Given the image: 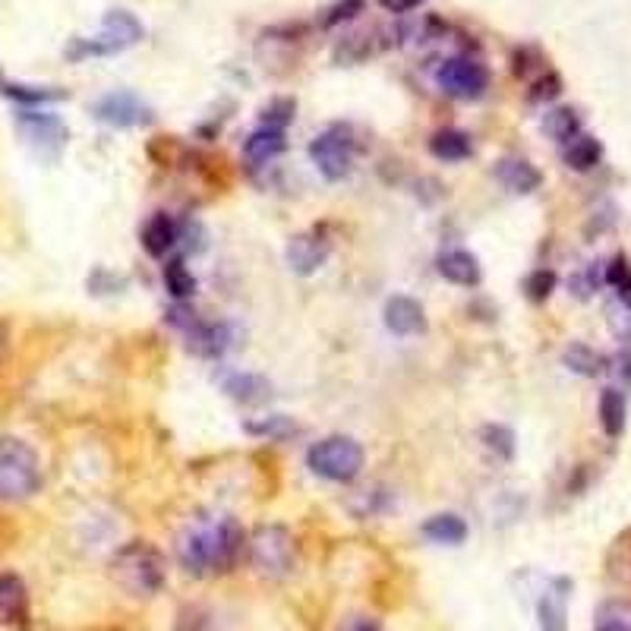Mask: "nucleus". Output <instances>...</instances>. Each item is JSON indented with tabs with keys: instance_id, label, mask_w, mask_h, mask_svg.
Segmentation results:
<instances>
[{
	"instance_id": "1",
	"label": "nucleus",
	"mask_w": 631,
	"mask_h": 631,
	"mask_svg": "<svg viewBox=\"0 0 631 631\" xmlns=\"http://www.w3.org/2000/svg\"><path fill=\"white\" fill-rule=\"evenodd\" d=\"M246 552V533L234 518H218L212 525L190 528L177 540V562L193 578L227 574L237 569Z\"/></svg>"
},
{
	"instance_id": "2",
	"label": "nucleus",
	"mask_w": 631,
	"mask_h": 631,
	"mask_svg": "<svg viewBox=\"0 0 631 631\" xmlns=\"http://www.w3.org/2000/svg\"><path fill=\"white\" fill-rule=\"evenodd\" d=\"M111 578L130 597H155L164 588L167 566L164 556L145 540H130L111 559Z\"/></svg>"
},
{
	"instance_id": "3",
	"label": "nucleus",
	"mask_w": 631,
	"mask_h": 631,
	"mask_svg": "<svg viewBox=\"0 0 631 631\" xmlns=\"http://www.w3.org/2000/svg\"><path fill=\"white\" fill-rule=\"evenodd\" d=\"M41 489L35 448L17 436H0V502H22Z\"/></svg>"
},
{
	"instance_id": "4",
	"label": "nucleus",
	"mask_w": 631,
	"mask_h": 631,
	"mask_svg": "<svg viewBox=\"0 0 631 631\" xmlns=\"http://www.w3.org/2000/svg\"><path fill=\"white\" fill-rule=\"evenodd\" d=\"M145 35L143 22L136 20L130 10H108L102 22V32L92 39H73L67 48L70 61H85V58H111L126 48L140 44Z\"/></svg>"
},
{
	"instance_id": "5",
	"label": "nucleus",
	"mask_w": 631,
	"mask_h": 631,
	"mask_svg": "<svg viewBox=\"0 0 631 631\" xmlns=\"http://www.w3.org/2000/svg\"><path fill=\"white\" fill-rule=\"evenodd\" d=\"M306 465L332 484H350L364 470V446L350 436H326L316 446H309Z\"/></svg>"
},
{
	"instance_id": "6",
	"label": "nucleus",
	"mask_w": 631,
	"mask_h": 631,
	"mask_svg": "<svg viewBox=\"0 0 631 631\" xmlns=\"http://www.w3.org/2000/svg\"><path fill=\"white\" fill-rule=\"evenodd\" d=\"M250 562L268 578H285L294 569L297 559V543L294 533L285 525H259L246 540Z\"/></svg>"
},
{
	"instance_id": "7",
	"label": "nucleus",
	"mask_w": 631,
	"mask_h": 631,
	"mask_svg": "<svg viewBox=\"0 0 631 631\" xmlns=\"http://www.w3.org/2000/svg\"><path fill=\"white\" fill-rule=\"evenodd\" d=\"M436 82L439 89L451 95V99H461V102H477L484 99L489 89V70L477 58L468 54H455L446 58L436 70Z\"/></svg>"
},
{
	"instance_id": "8",
	"label": "nucleus",
	"mask_w": 631,
	"mask_h": 631,
	"mask_svg": "<svg viewBox=\"0 0 631 631\" xmlns=\"http://www.w3.org/2000/svg\"><path fill=\"white\" fill-rule=\"evenodd\" d=\"M309 159L316 162L319 174L326 181H345L350 174V164H354V140H350V130L335 123L323 130L313 143H309Z\"/></svg>"
},
{
	"instance_id": "9",
	"label": "nucleus",
	"mask_w": 631,
	"mask_h": 631,
	"mask_svg": "<svg viewBox=\"0 0 631 631\" xmlns=\"http://www.w3.org/2000/svg\"><path fill=\"white\" fill-rule=\"evenodd\" d=\"M17 126H20L22 140L32 145L39 155H44V159H58L67 140H70L67 123L58 114L35 111V108H22L20 114H17Z\"/></svg>"
},
{
	"instance_id": "10",
	"label": "nucleus",
	"mask_w": 631,
	"mask_h": 631,
	"mask_svg": "<svg viewBox=\"0 0 631 631\" xmlns=\"http://www.w3.org/2000/svg\"><path fill=\"white\" fill-rule=\"evenodd\" d=\"M92 114L108 126H149L155 121V111L136 95V92H108L104 99L95 102Z\"/></svg>"
},
{
	"instance_id": "11",
	"label": "nucleus",
	"mask_w": 631,
	"mask_h": 631,
	"mask_svg": "<svg viewBox=\"0 0 631 631\" xmlns=\"http://www.w3.org/2000/svg\"><path fill=\"white\" fill-rule=\"evenodd\" d=\"M328 250H332V244L326 241V234H319V231L297 234V237L287 244V265H291V272H297V275H313V272L328 259Z\"/></svg>"
},
{
	"instance_id": "12",
	"label": "nucleus",
	"mask_w": 631,
	"mask_h": 631,
	"mask_svg": "<svg viewBox=\"0 0 631 631\" xmlns=\"http://www.w3.org/2000/svg\"><path fill=\"white\" fill-rule=\"evenodd\" d=\"M569 578H556L537 603V622L540 631H569Z\"/></svg>"
},
{
	"instance_id": "13",
	"label": "nucleus",
	"mask_w": 631,
	"mask_h": 631,
	"mask_svg": "<svg viewBox=\"0 0 631 631\" xmlns=\"http://www.w3.org/2000/svg\"><path fill=\"white\" fill-rule=\"evenodd\" d=\"M383 319H386L388 332H391V335H401V338L420 335V332L427 328L424 306L417 304V301H410V297H391L386 304Z\"/></svg>"
},
{
	"instance_id": "14",
	"label": "nucleus",
	"mask_w": 631,
	"mask_h": 631,
	"mask_svg": "<svg viewBox=\"0 0 631 631\" xmlns=\"http://www.w3.org/2000/svg\"><path fill=\"white\" fill-rule=\"evenodd\" d=\"M29 615V591L26 581L13 571H0V625H17Z\"/></svg>"
},
{
	"instance_id": "15",
	"label": "nucleus",
	"mask_w": 631,
	"mask_h": 631,
	"mask_svg": "<svg viewBox=\"0 0 631 631\" xmlns=\"http://www.w3.org/2000/svg\"><path fill=\"white\" fill-rule=\"evenodd\" d=\"M436 265H439V275L458 287H477L480 285V278H484L477 256L468 253V250H448V253L439 256V263Z\"/></svg>"
},
{
	"instance_id": "16",
	"label": "nucleus",
	"mask_w": 631,
	"mask_h": 631,
	"mask_svg": "<svg viewBox=\"0 0 631 631\" xmlns=\"http://www.w3.org/2000/svg\"><path fill=\"white\" fill-rule=\"evenodd\" d=\"M496 181L506 186V190H511V193L525 196V193L540 190L543 174L528 159H502V162L496 164Z\"/></svg>"
},
{
	"instance_id": "17",
	"label": "nucleus",
	"mask_w": 631,
	"mask_h": 631,
	"mask_svg": "<svg viewBox=\"0 0 631 631\" xmlns=\"http://www.w3.org/2000/svg\"><path fill=\"white\" fill-rule=\"evenodd\" d=\"M287 149L285 130H272V126H259L256 133H250L244 143V159L253 167H263L272 159H278Z\"/></svg>"
},
{
	"instance_id": "18",
	"label": "nucleus",
	"mask_w": 631,
	"mask_h": 631,
	"mask_svg": "<svg viewBox=\"0 0 631 631\" xmlns=\"http://www.w3.org/2000/svg\"><path fill=\"white\" fill-rule=\"evenodd\" d=\"M625 424H629V398L622 388H603L600 391V427L610 439H619L625 432Z\"/></svg>"
},
{
	"instance_id": "19",
	"label": "nucleus",
	"mask_w": 631,
	"mask_h": 631,
	"mask_svg": "<svg viewBox=\"0 0 631 631\" xmlns=\"http://www.w3.org/2000/svg\"><path fill=\"white\" fill-rule=\"evenodd\" d=\"M143 246L145 253L155 256V259L167 256V250L177 246V224H174V218H167L164 212L152 215L143 227Z\"/></svg>"
},
{
	"instance_id": "20",
	"label": "nucleus",
	"mask_w": 631,
	"mask_h": 631,
	"mask_svg": "<svg viewBox=\"0 0 631 631\" xmlns=\"http://www.w3.org/2000/svg\"><path fill=\"white\" fill-rule=\"evenodd\" d=\"M429 152H432L439 162H465V159H470L474 145H470V136L465 133V130L446 126V130L432 133V140H429Z\"/></svg>"
},
{
	"instance_id": "21",
	"label": "nucleus",
	"mask_w": 631,
	"mask_h": 631,
	"mask_svg": "<svg viewBox=\"0 0 631 631\" xmlns=\"http://www.w3.org/2000/svg\"><path fill=\"white\" fill-rule=\"evenodd\" d=\"M424 537L432 540V543H442V547H458V543L468 540V525H465L461 515L442 511V515H432L424 525Z\"/></svg>"
},
{
	"instance_id": "22",
	"label": "nucleus",
	"mask_w": 631,
	"mask_h": 631,
	"mask_svg": "<svg viewBox=\"0 0 631 631\" xmlns=\"http://www.w3.org/2000/svg\"><path fill=\"white\" fill-rule=\"evenodd\" d=\"M224 391L241 405H263L272 395V386L263 376H253V373H231V376H224Z\"/></svg>"
},
{
	"instance_id": "23",
	"label": "nucleus",
	"mask_w": 631,
	"mask_h": 631,
	"mask_svg": "<svg viewBox=\"0 0 631 631\" xmlns=\"http://www.w3.org/2000/svg\"><path fill=\"white\" fill-rule=\"evenodd\" d=\"M562 159L569 164L571 171H593L600 159H603V145L591 133H578L569 145H562Z\"/></svg>"
},
{
	"instance_id": "24",
	"label": "nucleus",
	"mask_w": 631,
	"mask_h": 631,
	"mask_svg": "<svg viewBox=\"0 0 631 631\" xmlns=\"http://www.w3.org/2000/svg\"><path fill=\"white\" fill-rule=\"evenodd\" d=\"M186 347L200 357H222L224 347H227V326H215V323H196V326L186 332Z\"/></svg>"
},
{
	"instance_id": "25",
	"label": "nucleus",
	"mask_w": 631,
	"mask_h": 631,
	"mask_svg": "<svg viewBox=\"0 0 631 631\" xmlns=\"http://www.w3.org/2000/svg\"><path fill=\"white\" fill-rule=\"evenodd\" d=\"M543 133L550 136L552 143L569 145L578 133H584V130H581V114H578L574 108H569V104H559V108L547 111V118H543Z\"/></svg>"
},
{
	"instance_id": "26",
	"label": "nucleus",
	"mask_w": 631,
	"mask_h": 631,
	"mask_svg": "<svg viewBox=\"0 0 631 631\" xmlns=\"http://www.w3.org/2000/svg\"><path fill=\"white\" fill-rule=\"evenodd\" d=\"M562 364H566L571 373L584 376V379H597V376H603V373H607V357H603V354H597L591 345H581V342H574V345L566 347Z\"/></svg>"
},
{
	"instance_id": "27",
	"label": "nucleus",
	"mask_w": 631,
	"mask_h": 631,
	"mask_svg": "<svg viewBox=\"0 0 631 631\" xmlns=\"http://www.w3.org/2000/svg\"><path fill=\"white\" fill-rule=\"evenodd\" d=\"M0 92H3L7 99H13V102L26 104V108L63 102V99H67L63 89H51V85H22V82H7V80H0Z\"/></svg>"
},
{
	"instance_id": "28",
	"label": "nucleus",
	"mask_w": 631,
	"mask_h": 631,
	"mask_svg": "<svg viewBox=\"0 0 631 631\" xmlns=\"http://www.w3.org/2000/svg\"><path fill=\"white\" fill-rule=\"evenodd\" d=\"M162 275L167 294H171L177 304H186V301L196 294V278H193V272L184 265V259H171V263H164Z\"/></svg>"
},
{
	"instance_id": "29",
	"label": "nucleus",
	"mask_w": 631,
	"mask_h": 631,
	"mask_svg": "<svg viewBox=\"0 0 631 631\" xmlns=\"http://www.w3.org/2000/svg\"><path fill=\"white\" fill-rule=\"evenodd\" d=\"M607 323H610V332L622 342L629 345L631 342V297L625 294H615L612 291L610 304H607Z\"/></svg>"
},
{
	"instance_id": "30",
	"label": "nucleus",
	"mask_w": 631,
	"mask_h": 631,
	"mask_svg": "<svg viewBox=\"0 0 631 631\" xmlns=\"http://www.w3.org/2000/svg\"><path fill=\"white\" fill-rule=\"evenodd\" d=\"M593 631H631V603L625 600H610L597 610Z\"/></svg>"
},
{
	"instance_id": "31",
	"label": "nucleus",
	"mask_w": 631,
	"mask_h": 631,
	"mask_svg": "<svg viewBox=\"0 0 631 631\" xmlns=\"http://www.w3.org/2000/svg\"><path fill=\"white\" fill-rule=\"evenodd\" d=\"M244 429L250 436H263V439H291L297 432V424L285 417V414H272V417H263V420H253V424H244Z\"/></svg>"
},
{
	"instance_id": "32",
	"label": "nucleus",
	"mask_w": 631,
	"mask_h": 631,
	"mask_svg": "<svg viewBox=\"0 0 631 631\" xmlns=\"http://www.w3.org/2000/svg\"><path fill=\"white\" fill-rule=\"evenodd\" d=\"M600 287H603V263L584 265L581 272H574L569 278V291L578 301H591Z\"/></svg>"
},
{
	"instance_id": "33",
	"label": "nucleus",
	"mask_w": 631,
	"mask_h": 631,
	"mask_svg": "<svg viewBox=\"0 0 631 631\" xmlns=\"http://www.w3.org/2000/svg\"><path fill=\"white\" fill-rule=\"evenodd\" d=\"M484 446H487L496 458L511 461V458H515V432H511L509 427L492 424V427L484 429Z\"/></svg>"
},
{
	"instance_id": "34",
	"label": "nucleus",
	"mask_w": 631,
	"mask_h": 631,
	"mask_svg": "<svg viewBox=\"0 0 631 631\" xmlns=\"http://www.w3.org/2000/svg\"><path fill=\"white\" fill-rule=\"evenodd\" d=\"M559 92H562V77H559V73H552V70H547V73H540L537 80L530 82L528 102H533V104L556 102V99H559Z\"/></svg>"
},
{
	"instance_id": "35",
	"label": "nucleus",
	"mask_w": 631,
	"mask_h": 631,
	"mask_svg": "<svg viewBox=\"0 0 631 631\" xmlns=\"http://www.w3.org/2000/svg\"><path fill=\"white\" fill-rule=\"evenodd\" d=\"M552 291H556V272H550V268H537V272H530L528 282H525V294H528L530 304H543V301H550Z\"/></svg>"
},
{
	"instance_id": "36",
	"label": "nucleus",
	"mask_w": 631,
	"mask_h": 631,
	"mask_svg": "<svg viewBox=\"0 0 631 631\" xmlns=\"http://www.w3.org/2000/svg\"><path fill=\"white\" fill-rule=\"evenodd\" d=\"M357 13H364V0H335L328 10H323L319 26H323V29H335V26H342V22L354 20Z\"/></svg>"
},
{
	"instance_id": "37",
	"label": "nucleus",
	"mask_w": 631,
	"mask_h": 631,
	"mask_svg": "<svg viewBox=\"0 0 631 631\" xmlns=\"http://www.w3.org/2000/svg\"><path fill=\"white\" fill-rule=\"evenodd\" d=\"M294 111L297 104L294 99H275L263 108V126H272V130H285L287 123L294 121Z\"/></svg>"
},
{
	"instance_id": "38",
	"label": "nucleus",
	"mask_w": 631,
	"mask_h": 631,
	"mask_svg": "<svg viewBox=\"0 0 631 631\" xmlns=\"http://www.w3.org/2000/svg\"><path fill=\"white\" fill-rule=\"evenodd\" d=\"M177 241H184L186 253H203L205 250V231L200 222H184L177 227Z\"/></svg>"
},
{
	"instance_id": "39",
	"label": "nucleus",
	"mask_w": 631,
	"mask_h": 631,
	"mask_svg": "<svg viewBox=\"0 0 631 631\" xmlns=\"http://www.w3.org/2000/svg\"><path fill=\"white\" fill-rule=\"evenodd\" d=\"M126 285V278H118V275H111V272H104L99 268L92 278H89V287L95 291V294H104V291H118V287Z\"/></svg>"
},
{
	"instance_id": "40",
	"label": "nucleus",
	"mask_w": 631,
	"mask_h": 631,
	"mask_svg": "<svg viewBox=\"0 0 631 631\" xmlns=\"http://www.w3.org/2000/svg\"><path fill=\"white\" fill-rule=\"evenodd\" d=\"M607 369L615 373L625 386L631 383V350H622V354H615L612 360H607Z\"/></svg>"
},
{
	"instance_id": "41",
	"label": "nucleus",
	"mask_w": 631,
	"mask_h": 631,
	"mask_svg": "<svg viewBox=\"0 0 631 631\" xmlns=\"http://www.w3.org/2000/svg\"><path fill=\"white\" fill-rule=\"evenodd\" d=\"M427 0H379V7L386 13H395V17H405V13H414L417 7H424Z\"/></svg>"
},
{
	"instance_id": "42",
	"label": "nucleus",
	"mask_w": 631,
	"mask_h": 631,
	"mask_svg": "<svg viewBox=\"0 0 631 631\" xmlns=\"http://www.w3.org/2000/svg\"><path fill=\"white\" fill-rule=\"evenodd\" d=\"M342 631H383V625L373 615H350Z\"/></svg>"
},
{
	"instance_id": "43",
	"label": "nucleus",
	"mask_w": 631,
	"mask_h": 631,
	"mask_svg": "<svg viewBox=\"0 0 631 631\" xmlns=\"http://www.w3.org/2000/svg\"><path fill=\"white\" fill-rule=\"evenodd\" d=\"M3 354H7V328L0 326V360H3Z\"/></svg>"
},
{
	"instance_id": "44",
	"label": "nucleus",
	"mask_w": 631,
	"mask_h": 631,
	"mask_svg": "<svg viewBox=\"0 0 631 631\" xmlns=\"http://www.w3.org/2000/svg\"><path fill=\"white\" fill-rule=\"evenodd\" d=\"M0 80H3V77H0Z\"/></svg>"
}]
</instances>
